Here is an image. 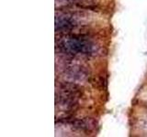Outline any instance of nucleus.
Returning a JSON list of instances; mask_svg holds the SVG:
<instances>
[{
  "instance_id": "f03ea898",
  "label": "nucleus",
  "mask_w": 147,
  "mask_h": 137,
  "mask_svg": "<svg viewBox=\"0 0 147 137\" xmlns=\"http://www.w3.org/2000/svg\"><path fill=\"white\" fill-rule=\"evenodd\" d=\"M73 27L72 21L66 17H60L56 18L55 20V29L62 30V29H68Z\"/></svg>"
},
{
  "instance_id": "f257e3e1",
  "label": "nucleus",
  "mask_w": 147,
  "mask_h": 137,
  "mask_svg": "<svg viewBox=\"0 0 147 137\" xmlns=\"http://www.w3.org/2000/svg\"><path fill=\"white\" fill-rule=\"evenodd\" d=\"M64 46L69 51L74 53L88 54L91 53L92 49H93V46L89 41L78 38H72L67 39L64 43Z\"/></svg>"
}]
</instances>
